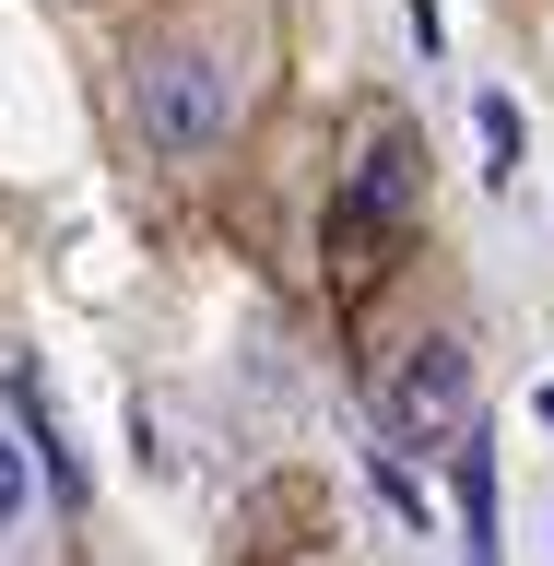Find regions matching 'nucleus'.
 <instances>
[{
    "mask_svg": "<svg viewBox=\"0 0 554 566\" xmlns=\"http://www.w3.org/2000/svg\"><path fill=\"white\" fill-rule=\"evenodd\" d=\"M118 142L142 177L201 189L260 142L295 71V0H118Z\"/></svg>",
    "mask_w": 554,
    "mask_h": 566,
    "instance_id": "obj_1",
    "label": "nucleus"
},
{
    "mask_svg": "<svg viewBox=\"0 0 554 566\" xmlns=\"http://www.w3.org/2000/svg\"><path fill=\"white\" fill-rule=\"evenodd\" d=\"M366 413L414 460H460L484 437V318L425 248L389 260V283L366 295Z\"/></svg>",
    "mask_w": 554,
    "mask_h": 566,
    "instance_id": "obj_2",
    "label": "nucleus"
},
{
    "mask_svg": "<svg viewBox=\"0 0 554 566\" xmlns=\"http://www.w3.org/2000/svg\"><path fill=\"white\" fill-rule=\"evenodd\" d=\"M0 566H95L71 460L48 437V401H35V366L12 331H0Z\"/></svg>",
    "mask_w": 554,
    "mask_h": 566,
    "instance_id": "obj_3",
    "label": "nucleus"
}]
</instances>
